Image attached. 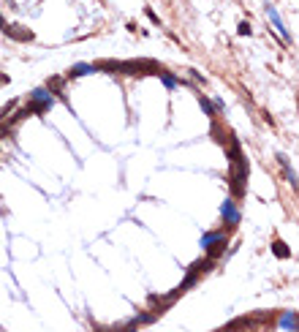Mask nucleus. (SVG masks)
<instances>
[{"label": "nucleus", "instance_id": "1", "mask_svg": "<svg viewBox=\"0 0 299 332\" xmlns=\"http://www.w3.org/2000/svg\"><path fill=\"white\" fill-rule=\"evenodd\" d=\"M54 93L52 90H47V88H35L33 93H30V101H27V106H30V112L33 115H47L49 109L54 106Z\"/></svg>", "mask_w": 299, "mask_h": 332}, {"label": "nucleus", "instance_id": "2", "mask_svg": "<svg viewBox=\"0 0 299 332\" xmlns=\"http://www.w3.org/2000/svg\"><path fill=\"white\" fill-rule=\"evenodd\" d=\"M120 74H131V76L158 74V65L153 60H128V63H120Z\"/></svg>", "mask_w": 299, "mask_h": 332}, {"label": "nucleus", "instance_id": "3", "mask_svg": "<svg viewBox=\"0 0 299 332\" xmlns=\"http://www.w3.org/2000/svg\"><path fill=\"white\" fill-rule=\"evenodd\" d=\"M220 215H223V221L229 223V226H237V223H240V207H237L234 199H226V202H223Z\"/></svg>", "mask_w": 299, "mask_h": 332}, {"label": "nucleus", "instance_id": "4", "mask_svg": "<svg viewBox=\"0 0 299 332\" xmlns=\"http://www.w3.org/2000/svg\"><path fill=\"white\" fill-rule=\"evenodd\" d=\"M93 65L90 63H77V65H71V71H68V76L71 79H79V76H87V74H93Z\"/></svg>", "mask_w": 299, "mask_h": 332}, {"label": "nucleus", "instance_id": "5", "mask_svg": "<svg viewBox=\"0 0 299 332\" xmlns=\"http://www.w3.org/2000/svg\"><path fill=\"white\" fill-rule=\"evenodd\" d=\"M267 14H270V19H272V22H275V28L277 30H280V35H283V41H291V33H288V30H286V25H283L280 22V17H277V11H275V8H267Z\"/></svg>", "mask_w": 299, "mask_h": 332}, {"label": "nucleus", "instance_id": "6", "mask_svg": "<svg viewBox=\"0 0 299 332\" xmlns=\"http://www.w3.org/2000/svg\"><path fill=\"white\" fill-rule=\"evenodd\" d=\"M277 161H280V166H283V172H286V180L291 182V188H297V172L288 166V158L286 155H277Z\"/></svg>", "mask_w": 299, "mask_h": 332}, {"label": "nucleus", "instance_id": "7", "mask_svg": "<svg viewBox=\"0 0 299 332\" xmlns=\"http://www.w3.org/2000/svg\"><path fill=\"white\" fill-rule=\"evenodd\" d=\"M280 327L283 330H297V313H294V310H286L283 319H280Z\"/></svg>", "mask_w": 299, "mask_h": 332}, {"label": "nucleus", "instance_id": "8", "mask_svg": "<svg viewBox=\"0 0 299 332\" xmlns=\"http://www.w3.org/2000/svg\"><path fill=\"white\" fill-rule=\"evenodd\" d=\"M272 251H275V256H280V259H288V256H291V251H288L286 242H280V240H275V242H272Z\"/></svg>", "mask_w": 299, "mask_h": 332}, {"label": "nucleus", "instance_id": "9", "mask_svg": "<svg viewBox=\"0 0 299 332\" xmlns=\"http://www.w3.org/2000/svg\"><path fill=\"white\" fill-rule=\"evenodd\" d=\"M158 76H161V79H163V85H166V88H169V90H174L177 85H180V82H182V79H177V76L166 74V71H158Z\"/></svg>", "mask_w": 299, "mask_h": 332}, {"label": "nucleus", "instance_id": "10", "mask_svg": "<svg viewBox=\"0 0 299 332\" xmlns=\"http://www.w3.org/2000/svg\"><path fill=\"white\" fill-rule=\"evenodd\" d=\"M199 101H201V109H204V112H207V115H215V112H212V106H210V101H207V98H204V95H201V98H199Z\"/></svg>", "mask_w": 299, "mask_h": 332}, {"label": "nucleus", "instance_id": "11", "mask_svg": "<svg viewBox=\"0 0 299 332\" xmlns=\"http://www.w3.org/2000/svg\"><path fill=\"white\" fill-rule=\"evenodd\" d=\"M237 33H240V35H250L253 30H250V25H247V22H242V25H240V30H237Z\"/></svg>", "mask_w": 299, "mask_h": 332}, {"label": "nucleus", "instance_id": "12", "mask_svg": "<svg viewBox=\"0 0 299 332\" xmlns=\"http://www.w3.org/2000/svg\"><path fill=\"white\" fill-rule=\"evenodd\" d=\"M0 136H11V125H8V122L6 125H0Z\"/></svg>", "mask_w": 299, "mask_h": 332}, {"label": "nucleus", "instance_id": "13", "mask_svg": "<svg viewBox=\"0 0 299 332\" xmlns=\"http://www.w3.org/2000/svg\"><path fill=\"white\" fill-rule=\"evenodd\" d=\"M147 17H150V22H153V25H161V19L155 17V11H150V8H147Z\"/></svg>", "mask_w": 299, "mask_h": 332}]
</instances>
